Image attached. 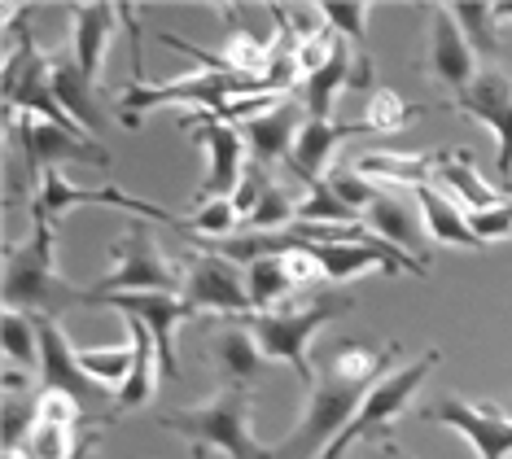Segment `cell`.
Here are the masks:
<instances>
[{
	"label": "cell",
	"mask_w": 512,
	"mask_h": 459,
	"mask_svg": "<svg viewBox=\"0 0 512 459\" xmlns=\"http://www.w3.org/2000/svg\"><path fill=\"white\" fill-rule=\"evenodd\" d=\"M71 306H101L97 293L57 272V223L31 206V237L5 250V311L66 315Z\"/></svg>",
	"instance_id": "obj_1"
},
{
	"label": "cell",
	"mask_w": 512,
	"mask_h": 459,
	"mask_svg": "<svg viewBox=\"0 0 512 459\" xmlns=\"http://www.w3.org/2000/svg\"><path fill=\"white\" fill-rule=\"evenodd\" d=\"M127 22H132V84L119 92V119L123 127H141L149 110L158 105H180L189 101L193 110H206L215 114L224 101L232 97H250V92H267L263 79H250V75H232V70H197V75H184V79H171V84H145V53H141V40H136V14L127 9Z\"/></svg>",
	"instance_id": "obj_2"
},
{
	"label": "cell",
	"mask_w": 512,
	"mask_h": 459,
	"mask_svg": "<svg viewBox=\"0 0 512 459\" xmlns=\"http://www.w3.org/2000/svg\"><path fill=\"white\" fill-rule=\"evenodd\" d=\"M355 306L351 293L342 289H320L311 293L302 306H285V311H267V315H246L250 337L259 341L263 359H276V363H289L302 381H307V390H316L320 385V372H316V355H311V341L324 324H333L337 315H346Z\"/></svg>",
	"instance_id": "obj_3"
},
{
	"label": "cell",
	"mask_w": 512,
	"mask_h": 459,
	"mask_svg": "<svg viewBox=\"0 0 512 459\" xmlns=\"http://www.w3.org/2000/svg\"><path fill=\"white\" fill-rule=\"evenodd\" d=\"M250 407H254V394L246 385H224L211 403L162 411L158 425L167 433L189 438L197 459H202L206 446H219L228 459H272L267 446H259L250 433Z\"/></svg>",
	"instance_id": "obj_4"
},
{
	"label": "cell",
	"mask_w": 512,
	"mask_h": 459,
	"mask_svg": "<svg viewBox=\"0 0 512 459\" xmlns=\"http://www.w3.org/2000/svg\"><path fill=\"white\" fill-rule=\"evenodd\" d=\"M368 390L372 385H364V381H342V376L324 372L320 385L311 390V403L294 425V433L281 438L276 446H267V455L272 459H320L337 438H342V429L355 420V411L364 407Z\"/></svg>",
	"instance_id": "obj_5"
},
{
	"label": "cell",
	"mask_w": 512,
	"mask_h": 459,
	"mask_svg": "<svg viewBox=\"0 0 512 459\" xmlns=\"http://www.w3.org/2000/svg\"><path fill=\"white\" fill-rule=\"evenodd\" d=\"M9 119V158H18L36 180L44 184L49 171H66L71 162H88V167H110V149H101L88 132L75 127H57L36 114H5Z\"/></svg>",
	"instance_id": "obj_6"
},
{
	"label": "cell",
	"mask_w": 512,
	"mask_h": 459,
	"mask_svg": "<svg viewBox=\"0 0 512 459\" xmlns=\"http://www.w3.org/2000/svg\"><path fill=\"white\" fill-rule=\"evenodd\" d=\"M36 328H40V390L71 398L88 420L110 425V420L119 416V398H114V390L97 385L84 368H79V346L66 337V328L57 320L36 315Z\"/></svg>",
	"instance_id": "obj_7"
},
{
	"label": "cell",
	"mask_w": 512,
	"mask_h": 459,
	"mask_svg": "<svg viewBox=\"0 0 512 459\" xmlns=\"http://www.w3.org/2000/svg\"><path fill=\"white\" fill-rule=\"evenodd\" d=\"M101 298H119V293H180L184 298V272L162 258L154 232L145 223H132L119 241H114V267L97 285H88Z\"/></svg>",
	"instance_id": "obj_8"
},
{
	"label": "cell",
	"mask_w": 512,
	"mask_h": 459,
	"mask_svg": "<svg viewBox=\"0 0 512 459\" xmlns=\"http://www.w3.org/2000/svg\"><path fill=\"white\" fill-rule=\"evenodd\" d=\"M438 359H442V350H425L421 359H412V363H403L399 372L381 376V381L368 390L364 407L355 411V420L342 429V438H337V442H333L320 459H342L355 442H372L377 433H386V429H390V420L399 416V411H403L407 403H412V394L425 385V376L438 368Z\"/></svg>",
	"instance_id": "obj_9"
},
{
	"label": "cell",
	"mask_w": 512,
	"mask_h": 459,
	"mask_svg": "<svg viewBox=\"0 0 512 459\" xmlns=\"http://www.w3.org/2000/svg\"><path fill=\"white\" fill-rule=\"evenodd\" d=\"M180 127L193 136V145H206V153H211V167H206V180L197 188L193 206H206V202H219V197L237 193L241 175H246V149H250L246 136H241V127L219 123L202 110H189L180 119Z\"/></svg>",
	"instance_id": "obj_10"
},
{
	"label": "cell",
	"mask_w": 512,
	"mask_h": 459,
	"mask_svg": "<svg viewBox=\"0 0 512 459\" xmlns=\"http://www.w3.org/2000/svg\"><path fill=\"white\" fill-rule=\"evenodd\" d=\"M44 215H49L53 223L66 215V210H75V206H119V210H132V215H141V219H154V223H167L171 232H180L184 241H193V228H189V219H180V215H171V210H162L154 202H141V197H132V193H123L119 184H101V188H84V184H75L66 171H49L44 175V184H40V202H36Z\"/></svg>",
	"instance_id": "obj_11"
},
{
	"label": "cell",
	"mask_w": 512,
	"mask_h": 459,
	"mask_svg": "<svg viewBox=\"0 0 512 459\" xmlns=\"http://www.w3.org/2000/svg\"><path fill=\"white\" fill-rule=\"evenodd\" d=\"M184 302H189L193 311H224L232 320L254 315L246 272H241L237 263H228V258L206 254V250L184 263Z\"/></svg>",
	"instance_id": "obj_12"
},
{
	"label": "cell",
	"mask_w": 512,
	"mask_h": 459,
	"mask_svg": "<svg viewBox=\"0 0 512 459\" xmlns=\"http://www.w3.org/2000/svg\"><path fill=\"white\" fill-rule=\"evenodd\" d=\"M434 425H447L469 438V446L477 451V459H508L512 455V416H504L491 403H469L460 394H447L438 403H429L421 411Z\"/></svg>",
	"instance_id": "obj_13"
},
{
	"label": "cell",
	"mask_w": 512,
	"mask_h": 459,
	"mask_svg": "<svg viewBox=\"0 0 512 459\" xmlns=\"http://www.w3.org/2000/svg\"><path fill=\"white\" fill-rule=\"evenodd\" d=\"M451 110L469 114V119L486 123L499 140V188H512V75L508 70H482L473 88L456 97Z\"/></svg>",
	"instance_id": "obj_14"
},
{
	"label": "cell",
	"mask_w": 512,
	"mask_h": 459,
	"mask_svg": "<svg viewBox=\"0 0 512 459\" xmlns=\"http://www.w3.org/2000/svg\"><path fill=\"white\" fill-rule=\"evenodd\" d=\"M101 306H114V311H123V315H132V320H141V324L149 328V337H154V346H158L162 372H167V376H180L176 333H180V324L197 320V311L180 298V293H119V298H101Z\"/></svg>",
	"instance_id": "obj_15"
},
{
	"label": "cell",
	"mask_w": 512,
	"mask_h": 459,
	"mask_svg": "<svg viewBox=\"0 0 512 459\" xmlns=\"http://www.w3.org/2000/svg\"><path fill=\"white\" fill-rule=\"evenodd\" d=\"M429 75L456 97H464L477 79V53L469 35L460 31V22L442 5L429 9Z\"/></svg>",
	"instance_id": "obj_16"
},
{
	"label": "cell",
	"mask_w": 512,
	"mask_h": 459,
	"mask_svg": "<svg viewBox=\"0 0 512 459\" xmlns=\"http://www.w3.org/2000/svg\"><path fill=\"white\" fill-rule=\"evenodd\" d=\"M364 228L372 232V237L390 241L394 250H403L412 258H421L425 237H429L416 193L407 197V193H399V188H381V193L372 197V206L364 210ZM421 263H425V258H421Z\"/></svg>",
	"instance_id": "obj_17"
},
{
	"label": "cell",
	"mask_w": 512,
	"mask_h": 459,
	"mask_svg": "<svg viewBox=\"0 0 512 459\" xmlns=\"http://www.w3.org/2000/svg\"><path fill=\"white\" fill-rule=\"evenodd\" d=\"M302 127H307V105H302L298 97H285L272 114H259L254 123L241 127V136H246L254 162L267 167V162H289L294 158V145H298Z\"/></svg>",
	"instance_id": "obj_18"
},
{
	"label": "cell",
	"mask_w": 512,
	"mask_h": 459,
	"mask_svg": "<svg viewBox=\"0 0 512 459\" xmlns=\"http://www.w3.org/2000/svg\"><path fill=\"white\" fill-rule=\"evenodd\" d=\"M53 57V97L66 110V119L84 127L88 136L106 132V110H101L97 84L84 75V66L75 62V53H49Z\"/></svg>",
	"instance_id": "obj_19"
},
{
	"label": "cell",
	"mask_w": 512,
	"mask_h": 459,
	"mask_svg": "<svg viewBox=\"0 0 512 459\" xmlns=\"http://www.w3.org/2000/svg\"><path fill=\"white\" fill-rule=\"evenodd\" d=\"M66 14L75 22V35H71V53L75 62L84 66V75L92 84H101L106 75V49H110V35L119 27L123 9L119 5H66Z\"/></svg>",
	"instance_id": "obj_20"
},
{
	"label": "cell",
	"mask_w": 512,
	"mask_h": 459,
	"mask_svg": "<svg viewBox=\"0 0 512 459\" xmlns=\"http://www.w3.org/2000/svg\"><path fill=\"white\" fill-rule=\"evenodd\" d=\"M368 127L364 119L359 123H320V119H307V127H302V136H298V145H294V158L285 162L289 171L298 175L302 184H316L324 180V167H329V158H333V149L342 145V140H351V136H364Z\"/></svg>",
	"instance_id": "obj_21"
},
{
	"label": "cell",
	"mask_w": 512,
	"mask_h": 459,
	"mask_svg": "<svg viewBox=\"0 0 512 459\" xmlns=\"http://www.w3.org/2000/svg\"><path fill=\"white\" fill-rule=\"evenodd\" d=\"M447 153H394V149H377V153H364L355 162V171L364 180H386V184H399V188H425L438 180V167Z\"/></svg>",
	"instance_id": "obj_22"
},
{
	"label": "cell",
	"mask_w": 512,
	"mask_h": 459,
	"mask_svg": "<svg viewBox=\"0 0 512 459\" xmlns=\"http://www.w3.org/2000/svg\"><path fill=\"white\" fill-rule=\"evenodd\" d=\"M416 202H421V215H425V232L442 245H460V250H482V237L473 232L469 223V210H460L456 197H447L438 184H425L416 188Z\"/></svg>",
	"instance_id": "obj_23"
},
{
	"label": "cell",
	"mask_w": 512,
	"mask_h": 459,
	"mask_svg": "<svg viewBox=\"0 0 512 459\" xmlns=\"http://www.w3.org/2000/svg\"><path fill=\"white\" fill-rule=\"evenodd\" d=\"M123 320H127V337H132V346H136V363H132V376H127L123 390L114 398H119V411H136L154 398L162 363H158V346H154V337H149V328L141 320H132V315H123Z\"/></svg>",
	"instance_id": "obj_24"
},
{
	"label": "cell",
	"mask_w": 512,
	"mask_h": 459,
	"mask_svg": "<svg viewBox=\"0 0 512 459\" xmlns=\"http://www.w3.org/2000/svg\"><path fill=\"white\" fill-rule=\"evenodd\" d=\"M355 79V53H351V44L337 35V53H333V62L316 70L311 79H302V105H307V119H320V123H329L333 119V101H337V92H342L346 84Z\"/></svg>",
	"instance_id": "obj_25"
},
{
	"label": "cell",
	"mask_w": 512,
	"mask_h": 459,
	"mask_svg": "<svg viewBox=\"0 0 512 459\" xmlns=\"http://www.w3.org/2000/svg\"><path fill=\"white\" fill-rule=\"evenodd\" d=\"M324 22L351 44L355 53V79L351 88H372V70H377V57L368 49V18H372V5H320Z\"/></svg>",
	"instance_id": "obj_26"
},
{
	"label": "cell",
	"mask_w": 512,
	"mask_h": 459,
	"mask_svg": "<svg viewBox=\"0 0 512 459\" xmlns=\"http://www.w3.org/2000/svg\"><path fill=\"white\" fill-rule=\"evenodd\" d=\"M215 363H219V376H224L228 385H246L250 376L263 368L259 341L250 337V328L241 324V320H232L224 333L215 337Z\"/></svg>",
	"instance_id": "obj_27"
},
{
	"label": "cell",
	"mask_w": 512,
	"mask_h": 459,
	"mask_svg": "<svg viewBox=\"0 0 512 459\" xmlns=\"http://www.w3.org/2000/svg\"><path fill=\"white\" fill-rule=\"evenodd\" d=\"M246 285H250L254 315L285 311V302L298 293L294 272H289V254L285 258H259V263H250L246 267Z\"/></svg>",
	"instance_id": "obj_28"
},
{
	"label": "cell",
	"mask_w": 512,
	"mask_h": 459,
	"mask_svg": "<svg viewBox=\"0 0 512 459\" xmlns=\"http://www.w3.org/2000/svg\"><path fill=\"white\" fill-rule=\"evenodd\" d=\"M438 180L447 184V188L460 197L464 206H469V215H482V210H495L499 202H508V197H512V193H504V188H491V184L482 180V175L473 171L469 153H456V158H442Z\"/></svg>",
	"instance_id": "obj_29"
},
{
	"label": "cell",
	"mask_w": 512,
	"mask_h": 459,
	"mask_svg": "<svg viewBox=\"0 0 512 459\" xmlns=\"http://www.w3.org/2000/svg\"><path fill=\"white\" fill-rule=\"evenodd\" d=\"M40 398L44 390H5V455L27 451L40 429Z\"/></svg>",
	"instance_id": "obj_30"
},
{
	"label": "cell",
	"mask_w": 512,
	"mask_h": 459,
	"mask_svg": "<svg viewBox=\"0 0 512 459\" xmlns=\"http://www.w3.org/2000/svg\"><path fill=\"white\" fill-rule=\"evenodd\" d=\"M224 18H228V40H224V62L237 70V75H250V79H263L267 75V62H272V44H263L254 31L246 27H237L232 22V9H224Z\"/></svg>",
	"instance_id": "obj_31"
},
{
	"label": "cell",
	"mask_w": 512,
	"mask_h": 459,
	"mask_svg": "<svg viewBox=\"0 0 512 459\" xmlns=\"http://www.w3.org/2000/svg\"><path fill=\"white\" fill-rule=\"evenodd\" d=\"M132 363H136V346L127 341V346H84L79 350V368H84L97 385H106V390L119 394L123 381L132 376Z\"/></svg>",
	"instance_id": "obj_32"
},
{
	"label": "cell",
	"mask_w": 512,
	"mask_h": 459,
	"mask_svg": "<svg viewBox=\"0 0 512 459\" xmlns=\"http://www.w3.org/2000/svg\"><path fill=\"white\" fill-rule=\"evenodd\" d=\"M298 223H316V228H346V223H364L351 206L329 188V180L307 184V193L298 197Z\"/></svg>",
	"instance_id": "obj_33"
},
{
	"label": "cell",
	"mask_w": 512,
	"mask_h": 459,
	"mask_svg": "<svg viewBox=\"0 0 512 459\" xmlns=\"http://www.w3.org/2000/svg\"><path fill=\"white\" fill-rule=\"evenodd\" d=\"M0 346H5L9 363H18V368H27V372H40V328H36V315L5 311V324H0Z\"/></svg>",
	"instance_id": "obj_34"
},
{
	"label": "cell",
	"mask_w": 512,
	"mask_h": 459,
	"mask_svg": "<svg viewBox=\"0 0 512 459\" xmlns=\"http://www.w3.org/2000/svg\"><path fill=\"white\" fill-rule=\"evenodd\" d=\"M451 18L460 22V31L469 35L473 53L482 57H499L504 53V40H499V18H495V5H451Z\"/></svg>",
	"instance_id": "obj_35"
},
{
	"label": "cell",
	"mask_w": 512,
	"mask_h": 459,
	"mask_svg": "<svg viewBox=\"0 0 512 459\" xmlns=\"http://www.w3.org/2000/svg\"><path fill=\"white\" fill-rule=\"evenodd\" d=\"M298 223V197L285 184H272L263 193V202L254 206V215L246 219V232H289Z\"/></svg>",
	"instance_id": "obj_36"
},
{
	"label": "cell",
	"mask_w": 512,
	"mask_h": 459,
	"mask_svg": "<svg viewBox=\"0 0 512 459\" xmlns=\"http://www.w3.org/2000/svg\"><path fill=\"white\" fill-rule=\"evenodd\" d=\"M416 114L421 110H412V105H407L394 88H377L368 97V105H364V127L368 132H381V136H394V132H403Z\"/></svg>",
	"instance_id": "obj_37"
},
{
	"label": "cell",
	"mask_w": 512,
	"mask_h": 459,
	"mask_svg": "<svg viewBox=\"0 0 512 459\" xmlns=\"http://www.w3.org/2000/svg\"><path fill=\"white\" fill-rule=\"evenodd\" d=\"M237 223H241V215H237V206H232V197H219V202L189 210L193 241H228V237H237Z\"/></svg>",
	"instance_id": "obj_38"
},
{
	"label": "cell",
	"mask_w": 512,
	"mask_h": 459,
	"mask_svg": "<svg viewBox=\"0 0 512 459\" xmlns=\"http://www.w3.org/2000/svg\"><path fill=\"white\" fill-rule=\"evenodd\" d=\"M324 180H329V188H333L337 197H342L346 206L355 210L359 219H364V210L372 206V197L381 193V188L372 184V180H364V175H359V171H342V167H337V171H329V175H324Z\"/></svg>",
	"instance_id": "obj_39"
},
{
	"label": "cell",
	"mask_w": 512,
	"mask_h": 459,
	"mask_svg": "<svg viewBox=\"0 0 512 459\" xmlns=\"http://www.w3.org/2000/svg\"><path fill=\"white\" fill-rule=\"evenodd\" d=\"M267 188H272V180L263 175L259 162H254V167H246V175H241V184H237V193H232V206H237V215H241V219H250V215H254V206L263 202Z\"/></svg>",
	"instance_id": "obj_40"
},
{
	"label": "cell",
	"mask_w": 512,
	"mask_h": 459,
	"mask_svg": "<svg viewBox=\"0 0 512 459\" xmlns=\"http://www.w3.org/2000/svg\"><path fill=\"white\" fill-rule=\"evenodd\" d=\"M5 459H31L27 451H14V455H5Z\"/></svg>",
	"instance_id": "obj_41"
}]
</instances>
